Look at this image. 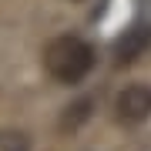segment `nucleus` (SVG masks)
<instances>
[{"label": "nucleus", "instance_id": "f257e3e1", "mask_svg": "<svg viewBox=\"0 0 151 151\" xmlns=\"http://www.w3.org/2000/svg\"><path fill=\"white\" fill-rule=\"evenodd\" d=\"M91 64H94V50L81 37H54L44 50V67L60 84H77L91 70Z\"/></svg>", "mask_w": 151, "mask_h": 151}, {"label": "nucleus", "instance_id": "f03ea898", "mask_svg": "<svg viewBox=\"0 0 151 151\" xmlns=\"http://www.w3.org/2000/svg\"><path fill=\"white\" fill-rule=\"evenodd\" d=\"M114 111H118L121 124H141V121H148L151 118V87H145V84L124 87V91L118 94Z\"/></svg>", "mask_w": 151, "mask_h": 151}, {"label": "nucleus", "instance_id": "7ed1b4c3", "mask_svg": "<svg viewBox=\"0 0 151 151\" xmlns=\"http://www.w3.org/2000/svg\"><path fill=\"white\" fill-rule=\"evenodd\" d=\"M148 47H151V27L134 24V27L124 30V37L114 44V57H118V64H134Z\"/></svg>", "mask_w": 151, "mask_h": 151}, {"label": "nucleus", "instance_id": "20e7f679", "mask_svg": "<svg viewBox=\"0 0 151 151\" xmlns=\"http://www.w3.org/2000/svg\"><path fill=\"white\" fill-rule=\"evenodd\" d=\"M0 151H27V134H20V131H0Z\"/></svg>", "mask_w": 151, "mask_h": 151}]
</instances>
